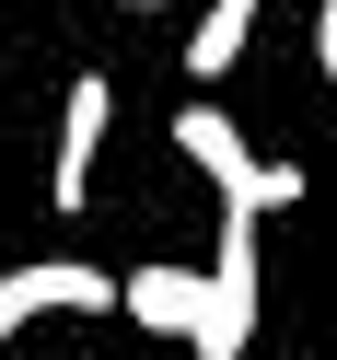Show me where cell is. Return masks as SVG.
<instances>
[{"instance_id":"cell-5","label":"cell","mask_w":337,"mask_h":360,"mask_svg":"<svg viewBox=\"0 0 337 360\" xmlns=\"http://www.w3.org/2000/svg\"><path fill=\"white\" fill-rule=\"evenodd\" d=\"M256 12H267V0H210V12L186 24V70H198V82H221V70L244 58V35H256Z\"/></svg>"},{"instance_id":"cell-7","label":"cell","mask_w":337,"mask_h":360,"mask_svg":"<svg viewBox=\"0 0 337 360\" xmlns=\"http://www.w3.org/2000/svg\"><path fill=\"white\" fill-rule=\"evenodd\" d=\"M0 337H24V302H12V279H0Z\"/></svg>"},{"instance_id":"cell-4","label":"cell","mask_w":337,"mask_h":360,"mask_svg":"<svg viewBox=\"0 0 337 360\" xmlns=\"http://www.w3.org/2000/svg\"><path fill=\"white\" fill-rule=\"evenodd\" d=\"M117 314L151 326V337H198L210 290H198V267H128V279H117Z\"/></svg>"},{"instance_id":"cell-2","label":"cell","mask_w":337,"mask_h":360,"mask_svg":"<svg viewBox=\"0 0 337 360\" xmlns=\"http://www.w3.org/2000/svg\"><path fill=\"white\" fill-rule=\"evenodd\" d=\"M198 290H210V314H198V337L186 349L198 360H244V337H256V290H267V267H256V210H221V256L198 267Z\"/></svg>"},{"instance_id":"cell-3","label":"cell","mask_w":337,"mask_h":360,"mask_svg":"<svg viewBox=\"0 0 337 360\" xmlns=\"http://www.w3.org/2000/svg\"><path fill=\"white\" fill-rule=\"evenodd\" d=\"M105 117H117V82H105V70H82V82H70V105H58V163H47V198H58V210H82V198H94Z\"/></svg>"},{"instance_id":"cell-1","label":"cell","mask_w":337,"mask_h":360,"mask_svg":"<svg viewBox=\"0 0 337 360\" xmlns=\"http://www.w3.org/2000/svg\"><path fill=\"white\" fill-rule=\"evenodd\" d=\"M174 151H186V163L221 186V210H291V198H303V163H256V151H244V128L221 117L210 94L174 117Z\"/></svg>"},{"instance_id":"cell-8","label":"cell","mask_w":337,"mask_h":360,"mask_svg":"<svg viewBox=\"0 0 337 360\" xmlns=\"http://www.w3.org/2000/svg\"><path fill=\"white\" fill-rule=\"evenodd\" d=\"M128 12H163V0H128Z\"/></svg>"},{"instance_id":"cell-6","label":"cell","mask_w":337,"mask_h":360,"mask_svg":"<svg viewBox=\"0 0 337 360\" xmlns=\"http://www.w3.org/2000/svg\"><path fill=\"white\" fill-rule=\"evenodd\" d=\"M314 70L337 82V0H326V12H314Z\"/></svg>"}]
</instances>
